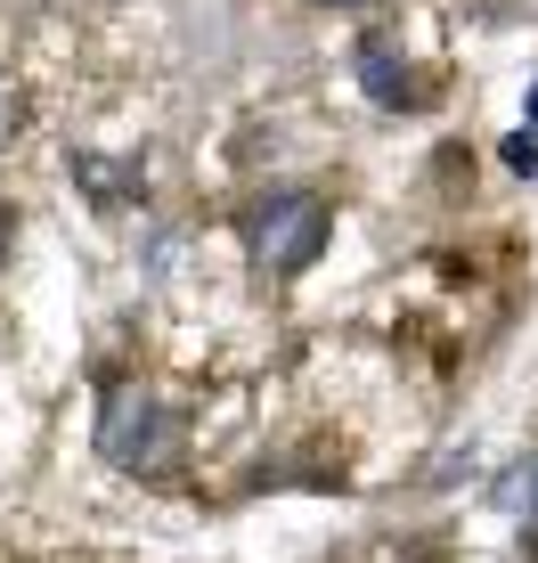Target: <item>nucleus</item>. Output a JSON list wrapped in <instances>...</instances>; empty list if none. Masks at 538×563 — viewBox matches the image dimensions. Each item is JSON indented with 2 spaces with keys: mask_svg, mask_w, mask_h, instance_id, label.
<instances>
[{
  "mask_svg": "<svg viewBox=\"0 0 538 563\" xmlns=\"http://www.w3.org/2000/svg\"><path fill=\"white\" fill-rule=\"evenodd\" d=\"M311 9H376V0H311Z\"/></svg>",
  "mask_w": 538,
  "mask_h": 563,
  "instance_id": "obj_7",
  "label": "nucleus"
},
{
  "mask_svg": "<svg viewBox=\"0 0 538 563\" xmlns=\"http://www.w3.org/2000/svg\"><path fill=\"white\" fill-rule=\"evenodd\" d=\"M171 450H180V424L156 393H139V384H123V393L99 409V457L123 465V474H164Z\"/></svg>",
  "mask_w": 538,
  "mask_h": 563,
  "instance_id": "obj_2",
  "label": "nucleus"
},
{
  "mask_svg": "<svg viewBox=\"0 0 538 563\" xmlns=\"http://www.w3.org/2000/svg\"><path fill=\"white\" fill-rule=\"evenodd\" d=\"M16 131H25V99H16V82L0 74V155L16 147Z\"/></svg>",
  "mask_w": 538,
  "mask_h": 563,
  "instance_id": "obj_5",
  "label": "nucleus"
},
{
  "mask_svg": "<svg viewBox=\"0 0 538 563\" xmlns=\"http://www.w3.org/2000/svg\"><path fill=\"white\" fill-rule=\"evenodd\" d=\"M237 238H245V262L261 269V278H294V269H311L326 254V238H335V205L318 197V188H269L237 212Z\"/></svg>",
  "mask_w": 538,
  "mask_h": 563,
  "instance_id": "obj_1",
  "label": "nucleus"
},
{
  "mask_svg": "<svg viewBox=\"0 0 538 563\" xmlns=\"http://www.w3.org/2000/svg\"><path fill=\"white\" fill-rule=\"evenodd\" d=\"M497 498H506V507L523 515V539L538 548V457L523 465V474H506V482H497Z\"/></svg>",
  "mask_w": 538,
  "mask_h": 563,
  "instance_id": "obj_4",
  "label": "nucleus"
},
{
  "mask_svg": "<svg viewBox=\"0 0 538 563\" xmlns=\"http://www.w3.org/2000/svg\"><path fill=\"white\" fill-rule=\"evenodd\" d=\"M351 66H359V90H368L376 107H416V82H408V57H400L392 42H383V33H359Z\"/></svg>",
  "mask_w": 538,
  "mask_h": 563,
  "instance_id": "obj_3",
  "label": "nucleus"
},
{
  "mask_svg": "<svg viewBox=\"0 0 538 563\" xmlns=\"http://www.w3.org/2000/svg\"><path fill=\"white\" fill-rule=\"evenodd\" d=\"M506 164H514V172H538V131H523V140H506Z\"/></svg>",
  "mask_w": 538,
  "mask_h": 563,
  "instance_id": "obj_6",
  "label": "nucleus"
}]
</instances>
